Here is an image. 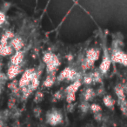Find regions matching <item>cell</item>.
Instances as JSON below:
<instances>
[{
    "mask_svg": "<svg viewBox=\"0 0 127 127\" xmlns=\"http://www.w3.org/2000/svg\"><path fill=\"white\" fill-rule=\"evenodd\" d=\"M37 74L34 69H28L23 73L21 78H20L19 82H18V87L19 88H23L25 86H28L30 85L31 81H32V78Z\"/></svg>",
    "mask_w": 127,
    "mask_h": 127,
    "instance_id": "6da1fadb",
    "label": "cell"
},
{
    "mask_svg": "<svg viewBox=\"0 0 127 127\" xmlns=\"http://www.w3.org/2000/svg\"><path fill=\"white\" fill-rule=\"evenodd\" d=\"M78 73L75 70L71 69L70 67H67L65 69H64L63 71H61V73L58 76V80L59 81H62L64 79H69V80H78L77 78H78Z\"/></svg>",
    "mask_w": 127,
    "mask_h": 127,
    "instance_id": "7a4b0ae2",
    "label": "cell"
},
{
    "mask_svg": "<svg viewBox=\"0 0 127 127\" xmlns=\"http://www.w3.org/2000/svg\"><path fill=\"white\" fill-rule=\"evenodd\" d=\"M46 118H47L46 121H47V123L49 125L55 126V125L61 123L62 119H63V117H62L61 113L56 111H51V112L47 113Z\"/></svg>",
    "mask_w": 127,
    "mask_h": 127,
    "instance_id": "3957f363",
    "label": "cell"
},
{
    "mask_svg": "<svg viewBox=\"0 0 127 127\" xmlns=\"http://www.w3.org/2000/svg\"><path fill=\"white\" fill-rule=\"evenodd\" d=\"M111 60L115 63H119L127 66V55L119 50H115V51H113Z\"/></svg>",
    "mask_w": 127,
    "mask_h": 127,
    "instance_id": "277c9868",
    "label": "cell"
},
{
    "mask_svg": "<svg viewBox=\"0 0 127 127\" xmlns=\"http://www.w3.org/2000/svg\"><path fill=\"white\" fill-rule=\"evenodd\" d=\"M43 60L45 63V64H53L55 65L58 66L59 67L60 65V61L58 59V58L54 55L51 52H46L45 54L43 57Z\"/></svg>",
    "mask_w": 127,
    "mask_h": 127,
    "instance_id": "5b68a950",
    "label": "cell"
},
{
    "mask_svg": "<svg viewBox=\"0 0 127 127\" xmlns=\"http://www.w3.org/2000/svg\"><path fill=\"white\" fill-rule=\"evenodd\" d=\"M111 58L108 57V55H106V53L104 55V58H103L102 63H101L100 66H99V70L102 73H106L110 69V66H111Z\"/></svg>",
    "mask_w": 127,
    "mask_h": 127,
    "instance_id": "8992f818",
    "label": "cell"
},
{
    "mask_svg": "<svg viewBox=\"0 0 127 127\" xmlns=\"http://www.w3.org/2000/svg\"><path fill=\"white\" fill-rule=\"evenodd\" d=\"M98 57H99V51L98 50H96V49H90L88 51H87V54H86V59L88 60L90 63H92V64H94V62L96 60L98 59Z\"/></svg>",
    "mask_w": 127,
    "mask_h": 127,
    "instance_id": "52a82bcc",
    "label": "cell"
},
{
    "mask_svg": "<svg viewBox=\"0 0 127 127\" xmlns=\"http://www.w3.org/2000/svg\"><path fill=\"white\" fill-rule=\"evenodd\" d=\"M19 72H20L19 65L11 64L7 71V78H9V79H14V78L18 76Z\"/></svg>",
    "mask_w": 127,
    "mask_h": 127,
    "instance_id": "ba28073f",
    "label": "cell"
},
{
    "mask_svg": "<svg viewBox=\"0 0 127 127\" xmlns=\"http://www.w3.org/2000/svg\"><path fill=\"white\" fill-rule=\"evenodd\" d=\"M24 59V52L22 51H16L14 55H12L11 58V64L14 65H19L20 63Z\"/></svg>",
    "mask_w": 127,
    "mask_h": 127,
    "instance_id": "9c48e42d",
    "label": "cell"
},
{
    "mask_svg": "<svg viewBox=\"0 0 127 127\" xmlns=\"http://www.w3.org/2000/svg\"><path fill=\"white\" fill-rule=\"evenodd\" d=\"M11 47L13 48V50L16 51H21L22 48L24 47V41L22 40V38L20 37H13L11 41Z\"/></svg>",
    "mask_w": 127,
    "mask_h": 127,
    "instance_id": "30bf717a",
    "label": "cell"
},
{
    "mask_svg": "<svg viewBox=\"0 0 127 127\" xmlns=\"http://www.w3.org/2000/svg\"><path fill=\"white\" fill-rule=\"evenodd\" d=\"M13 52V48L11 47V44H7V45L4 46V47H0V56L6 57L11 55Z\"/></svg>",
    "mask_w": 127,
    "mask_h": 127,
    "instance_id": "8fae6325",
    "label": "cell"
},
{
    "mask_svg": "<svg viewBox=\"0 0 127 127\" xmlns=\"http://www.w3.org/2000/svg\"><path fill=\"white\" fill-rule=\"evenodd\" d=\"M80 85H81V83H80L79 80H76L74 83H72L71 85H70L69 86L66 88L65 92L66 93H69V92H74V93H76L77 91L79 89Z\"/></svg>",
    "mask_w": 127,
    "mask_h": 127,
    "instance_id": "7c38bea8",
    "label": "cell"
},
{
    "mask_svg": "<svg viewBox=\"0 0 127 127\" xmlns=\"http://www.w3.org/2000/svg\"><path fill=\"white\" fill-rule=\"evenodd\" d=\"M38 85H39V79H38V75H37V74L32 78V81H31L30 85H29L28 86L32 91H34L38 87Z\"/></svg>",
    "mask_w": 127,
    "mask_h": 127,
    "instance_id": "4fadbf2b",
    "label": "cell"
},
{
    "mask_svg": "<svg viewBox=\"0 0 127 127\" xmlns=\"http://www.w3.org/2000/svg\"><path fill=\"white\" fill-rule=\"evenodd\" d=\"M115 92H116L118 99L125 98V90H124V88H123V85H116V86H115Z\"/></svg>",
    "mask_w": 127,
    "mask_h": 127,
    "instance_id": "5bb4252c",
    "label": "cell"
},
{
    "mask_svg": "<svg viewBox=\"0 0 127 127\" xmlns=\"http://www.w3.org/2000/svg\"><path fill=\"white\" fill-rule=\"evenodd\" d=\"M118 105L121 110L122 113L125 116H127V101L125 98L118 99Z\"/></svg>",
    "mask_w": 127,
    "mask_h": 127,
    "instance_id": "9a60e30c",
    "label": "cell"
},
{
    "mask_svg": "<svg viewBox=\"0 0 127 127\" xmlns=\"http://www.w3.org/2000/svg\"><path fill=\"white\" fill-rule=\"evenodd\" d=\"M103 102H104V105L108 108H112L113 105H114V100L111 97V96L110 95L104 96V98H103Z\"/></svg>",
    "mask_w": 127,
    "mask_h": 127,
    "instance_id": "2e32d148",
    "label": "cell"
},
{
    "mask_svg": "<svg viewBox=\"0 0 127 127\" xmlns=\"http://www.w3.org/2000/svg\"><path fill=\"white\" fill-rule=\"evenodd\" d=\"M55 81V74H49L48 77L44 81V86L45 87H51L54 84Z\"/></svg>",
    "mask_w": 127,
    "mask_h": 127,
    "instance_id": "e0dca14e",
    "label": "cell"
},
{
    "mask_svg": "<svg viewBox=\"0 0 127 127\" xmlns=\"http://www.w3.org/2000/svg\"><path fill=\"white\" fill-rule=\"evenodd\" d=\"M95 97V92L92 89L89 88L85 92V101L92 100Z\"/></svg>",
    "mask_w": 127,
    "mask_h": 127,
    "instance_id": "ac0fdd59",
    "label": "cell"
},
{
    "mask_svg": "<svg viewBox=\"0 0 127 127\" xmlns=\"http://www.w3.org/2000/svg\"><path fill=\"white\" fill-rule=\"evenodd\" d=\"M8 40H9V38H8L5 34L1 36V37H0V47H4V46L7 45Z\"/></svg>",
    "mask_w": 127,
    "mask_h": 127,
    "instance_id": "d6986e66",
    "label": "cell"
},
{
    "mask_svg": "<svg viewBox=\"0 0 127 127\" xmlns=\"http://www.w3.org/2000/svg\"><path fill=\"white\" fill-rule=\"evenodd\" d=\"M80 110H81L83 112H87L88 111V110L90 109V104H88V102L87 101H84V102L81 103V104H80Z\"/></svg>",
    "mask_w": 127,
    "mask_h": 127,
    "instance_id": "ffe728a7",
    "label": "cell"
},
{
    "mask_svg": "<svg viewBox=\"0 0 127 127\" xmlns=\"http://www.w3.org/2000/svg\"><path fill=\"white\" fill-rule=\"evenodd\" d=\"M43 98H44V93L42 92H37L35 97H34V102L37 103H37H40L43 100Z\"/></svg>",
    "mask_w": 127,
    "mask_h": 127,
    "instance_id": "44dd1931",
    "label": "cell"
},
{
    "mask_svg": "<svg viewBox=\"0 0 127 127\" xmlns=\"http://www.w3.org/2000/svg\"><path fill=\"white\" fill-rule=\"evenodd\" d=\"M75 98H76V93H74V92H69V93H67V96H66V101H67L69 104L72 103L73 101L75 100Z\"/></svg>",
    "mask_w": 127,
    "mask_h": 127,
    "instance_id": "7402d4cb",
    "label": "cell"
},
{
    "mask_svg": "<svg viewBox=\"0 0 127 127\" xmlns=\"http://www.w3.org/2000/svg\"><path fill=\"white\" fill-rule=\"evenodd\" d=\"M8 87H9L11 91H14V90H16V89H18V81H17L16 79H14L11 83H10L9 85H8Z\"/></svg>",
    "mask_w": 127,
    "mask_h": 127,
    "instance_id": "603a6c76",
    "label": "cell"
},
{
    "mask_svg": "<svg viewBox=\"0 0 127 127\" xmlns=\"http://www.w3.org/2000/svg\"><path fill=\"white\" fill-rule=\"evenodd\" d=\"M90 109L93 111L94 113L95 112H99L101 111V107L97 104H91L90 105Z\"/></svg>",
    "mask_w": 127,
    "mask_h": 127,
    "instance_id": "cb8c5ba5",
    "label": "cell"
},
{
    "mask_svg": "<svg viewBox=\"0 0 127 127\" xmlns=\"http://www.w3.org/2000/svg\"><path fill=\"white\" fill-rule=\"evenodd\" d=\"M92 78L93 82H98L100 80V74L98 71H95V72L92 73Z\"/></svg>",
    "mask_w": 127,
    "mask_h": 127,
    "instance_id": "d4e9b609",
    "label": "cell"
},
{
    "mask_svg": "<svg viewBox=\"0 0 127 127\" xmlns=\"http://www.w3.org/2000/svg\"><path fill=\"white\" fill-rule=\"evenodd\" d=\"M84 82H85V84H86V85H91V84L93 82V80H92V74L85 76V78H84Z\"/></svg>",
    "mask_w": 127,
    "mask_h": 127,
    "instance_id": "484cf974",
    "label": "cell"
},
{
    "mask_svg": "<svg viewBox=\"0 0 127 127\" xmlns=\"http://www.w3.org/2000/svg\"><path fill=\"white\" fill-rule=\"evenodd\" d=\"M5 14H4V12H3V11H0V26L3 25V24L5 22Z\"/></svg>",
    "mask_w": 127,
    "mask_h": 127,
    "instance_id": "4316f807",
    "label": "cell"
},
{
    "mask_svg": "<svg viewBox=\"0 0 127 127\" xmlns=\"http://www.w3.org/2000/svg\"><path fill=\"white\" fill-rule=\"evenodd\" d=\"M41 109L39 107H36L35 109L33 110V112H34V116L36 117V118H38L39 116L41 115Z\"/></svg>",
    "mask_w": 127,
    "mask_h": 127,
    "instance_id": "83f0119b",
    "label": "cell"
},
{
    "mask_svg": "<svg viewBox=\"0 0 127 127\" xmlns=\"http://www.w3.org/2000/svg\"><path fill=\"white\" fill-rule=\"evenodd\" d=\"M94 118L96 119V121L99 122L102 120V114L100 113V111L99 112H95L94 113Z\"/></svg>",
    "mask_w": 127,
    "mask_h": 127,
    "instance_id": "f1b7e54d",
    "label": "cell"
},
{
    "mask_svg": "<svg viewBox=\"0 0 127 127\" xmlns=\"http://www.w3.org/2000/svg\"><path fill=\"white\" fill-rule=\"evenodd\" d=\"M5 34L6 36H7V37L9 39H12L13 37H14V33H13L12 32H11V31H6L5 32Z\"/></svg>",
    "mask_w": 127,
    "mask_h": 127,
    "instance_id": "f546056e",
    "label": "cell"
},
{
    "mask_svg": "<svg viewBox=\"0 0 127 127\" xmlns=\"http://www.w3.org/2000/svg\"><path fill=\"white\" fill-rule=\"evenodd\" d=\"M74 107H75L74 104H72L71 103L70 104H68V106H67V111H69V112H73V111H74Z\"/></svg>",
    "mask_w": 127,
    "mask_h": 127,
    "instance_id": "4dcf8cb0",
    "label": "cell"
},
{
    "mask_svg": "<svg viewBox=\"0 0 127 127\" xmlns=\"http://www.w3.org/2000/svg\"><path fill=\"white\" fill-rule=\"evenodd\" d=\"M9 107L10 108H12L13 106L15 105V99L13 98V97H11V99L9 100Z\"/></svg>",
    "mask_w": 127,
    "mask_h": 127,
    "instance_id": "1f68e13d",
    "label": "cell"
},
{
    "mask_svg": "<svg viewBox=\"0 0 127 127\" xmlns=\"http://www.w3.org/2000/svg\"><path fill=\"white\" fill-rule=\"evenodd\" d=\"M54 97H55V98H57V99H61V97H62L61 92H56V94L54 95Z\"/></svg>",
    "mask_w": 127,
    "mask_h": 127,
    "instance_id": "d6a6232c",
    "label": "cell"
},
{
    "mask_svg": "<svg viewBox=\"0 0 127 127\" xmlns=\"http://www.w3.org/2000/svg\"><path fill=\"white\" fill-rule=\"evenodd\" d=\"M103 93H104V88L101 87V88H99L98 91H97V94H98V95H102Z\"/></svg>",
    "mask_w": 127,
    "mask_h": 127,
    "instance_id": "836d02e7",
    "label": "cell"
},
{
    "mask_svg": "<svg viewBox=\"0 0 127 127\" xmlns=\"http://www.w3.org/2000/svg\"><path fill=\"white\" fill-rule=\"evenodd\" d=\"M0 127H4V121H3L1 118H0Z\"/></svg>",
    "mask_w": 127,
    "mask_h": 127,
    "instance_id": "e575fe53",
    "label": "cell"
}]
</instances>
